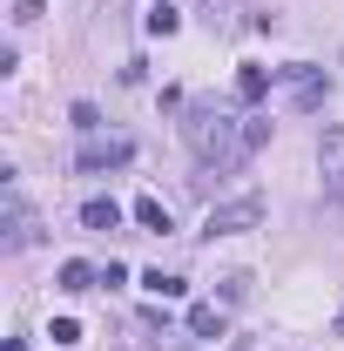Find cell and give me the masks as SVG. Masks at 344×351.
Instances as JSON below:
<instances>
[{
  "mask_svg": "<svg viewBox=\"0 0 344 351\" xmlns=\"http://www.w3.org/2000/svg\"><path fill=\"white\" fill-rule=\"evenodd\" d=\"M182 135H189L203 176H236L250 162V115H236V108H223V101H196L189 122H182Z\"/></svg>",
  "mask_w": 344,
  "mask_h": 351,
  "instance_id": "1",
  "label": "cell"
},
{
  "mask_svg": "<svg viewBox=\"0 0 344 351\" xmlns=\"http://www.w3.org/2000/svg\"><path fill=\"white\" fill-rule=\"evenodd\" d=\"M277 82H284V108H297V115H310V108L331 95V75H324V68H310V61L277 68Z\"/></svg>",
  "mask_w": 344,
  "mask_h": 351,
  "instance_id": "2",
  "label": "cell"
},
{
  "mask_svg": "<svg viewBox=\"0 0 344 351\" xmlns=\"http://www.w3.org/2000/svg\"><path fill=\"white\" fill-rule=\"evenodd\" d=\"M135 149H129V135H82V149H75V169L82 176H101V169H122Z\"/></svg>",
  "mask_w": 344,
  "mask_h": 351,
  "instance_id": "3",
  "label": "cell"
},
{
  "mask_svg": "<svg viewBox=\"0 0 344 351\" xmlns=\"http://www.w3.org/2000/svg\"><path fill=\"white\" fill-rule=\"evenodd\" d=\"M257 223H263V203L257 196H236V203H216L210 217H203V237H243Z\"/></svg>",
  "mask_w": 344,
  "mask_h": 351,
  "instance_id": "4",
  "label": "cell"
},
{
  "mask_svg": "<svg viewBox=\"0 0 344 351\" xmlns=\"http://www.w3.org/2000/svg\"><path fill=\"white\" fill-rule=\"evenodd\" d=\"M317 169H324V196L344 203V129H338V122H331L324 142H317Z\"/></svg>",
  "mask_w": 344,
  "mask_h": 351,
  "instance_id": "5",
  "label": "cell"
},
{
  "mask_svg": "<svg viewBox=\"0 0 344 351\" xmlns=\"http://www.w3.org/2000/svg\"><path fill=\"white\" fill-rule=\"evenodd\" d=\"M34 243V210H27V196L7 182V250H27Z\"/></svg>",
  "mask_w": 344,
  "mask_h": 351,
  "instance_id": "6",
  "label": "cell"
},
{
  "mask_svg": "<svg viewBox=\"0 0 344 351\" xmlns=\"http://www.w3.org/2000/svg\"><path fill=\"white\" fill-rule=\"evenodd\" d=\"M270 82H277V68H236V101H243V108L270 101Z\"/></svg>",
  "mask_w": 344,
  "mask_h": 351,
  "instance_id": "7",
  "label": "cell"
},
{
  "mask_svg": "<svg viewBox=\"0 0 344 351\" xmlns=\"http://www.w3.org/2000/svg\"><path fill=\"white\" fill-rule=\"evenodd\" d=\"M135 223H142V230H156V237H169V230H175V217H169V203H162V196H135Z\"/></svg>",
  "mask_w": 344,
  "mask_h": 351,
  "instance_id": "8",
  "label": "cell"
},
{
  "mask_svg": "<svg viewBox=\"0 0 344 351\" xmlns=\"http://www.w3.org/2000/svg\"><path fill=\"white\" fill-rule=\"evenodd\" d=\"M82 223H88V230H115V223H122V203H115V196H88Z\"/></svg>",
  "mask_w": 344,
  "mask_h": 351,
  "instance_id": "9",
  "label": "cell"
},
{
  "mask_svg": "<svg viewBox=\"0 0 344 351\" xmlns=\"http://www.w3.org/2000/svg\"><path fill=\"white\" fill-rule=\"evenodd\" d=\"M189 331H196V338H223V331H230V317H223L216 304H189Z\"/></svg>",
  "mask_w": 344,
  "mask_h": 351,
  "instance_id": "10",
  "label": "cell"
},
{
  "mask_svg": "<svg viewBox=\"0 0 344 351\" xmlns=\"http://www.w3.org/2000/svg\"><path fill=\"white\" fill-rule=\"evenodd\" d=\"M95 284H101V270H88L82 257L61 263V291H68V298H82V291H95Z\"/></svg>",
  "mask_w": 344,
  "mask_h": 351,
  "instance_id": "11",
  "label": "cell"
},
{
  "mask_svg": "<svg viewBox=\"0 0 344 351\" xmlns=\"http://www.w3.org/2000/svg\"><path fill=\"white\" fill-rule=\"evenodd\" d=\"M142 291H149V298H182L189 284H182V277H169V270H149V277H142Z\"/></svg>",
  "mask_w": 344,
  "mask_h": 351,
  "instance_id": "12",
  "label": "cell"
},
{
  "mask_svg": "<svg viewBox=\"0 0 344 351\" xmlns=\"http://www.w3.org/2000/svg\"><path fill=\"white\" fill-rule=\"evenodd\" d=\"M203 21H210L216 34H230L236 27V0H203Z\"/></svg>",
  "mask_w": 344,
  "mask_h": 351,
  "instance_id": "13",
  "label": "cell"
},
{
  "mask_svg": "<svg viewBox=\"0 0 344 351\" xmlns=\"http://www.w3.org/2000/svg\"><path fill=\"white\" fill-rule=\"evenodd\" d=\"M243 298H250V277L230 270V277H223V304H243Z\"/></svg>",
  "mask_w": 344,
  "mask_h": 351,
  "instance_id": "14",
  "label": "cell"
},
{
  "mask_svg": "<svg viewBox=\"0 0 344 351\" xmlns=\"http://www.w3.org/2000/svg\"><path fill=\"white\" fill-rule=\"evenodd\" d=\"M149 34H175V7H169V0H156V14H149Z\"/></svg>",
  "mask_w": 344,
  "mask_h": 351,
  "instance_id": "15",
  "label": "cell"
},
{
  "mask_svg": "<svg viewBox=\"0 0 344 351\" xmlns=\"http://www.w3.org/2000/svg\"><path fill=\"white\" fill-rule=\"evenodd\" d=\"M75 129H82V135H101V115H95V101H75Z\"/></svg>",
  "mask_w": 344,
  "mask_h": 351,
  "instance_id": "16",
  "label": "cell"
},
{
  "mask_svg": "<svg viewBox=\"0 0 344 351\" xmlns=\"http://www.w3.org/2000/svg\"><path fill=\"white\" fill-rule=\"evenodd\" d=\"M54 345H82V324L75 317H54Z\"/></svg>",
  "mask_w": 344,
  "mask_h": 351,
  "instance_id": "17",
  "label": "cell"
},
{
  "mask_svg": "<svg viewBox=\"0 0 344 351\" xmlns=\"http://www.w3.org/2000/svg\"><path fill=\"white\" fill-rule=\"evenodd\" d=\"M41 14H47L41 0H14V21H41Z\"/></svg>",
  "mask_w": 344,
  "mask_h": 351,
  "instance_id": "18",
  "label": "cell"
},
{
  "mask_svg": "<svg viewBox=\"0 0 344 351\" xmlns=\"http://www.w3.org/2000/svg\"><path fill=\"white\" fill-rule=\"evenodd\" d=\"M338 338H344V311H338Z\"/></svg>",
  "mask_w": 344,
  "mask_h": 351,
  "instance_id": "19",
  "label": "cell"
}]
</instances>
